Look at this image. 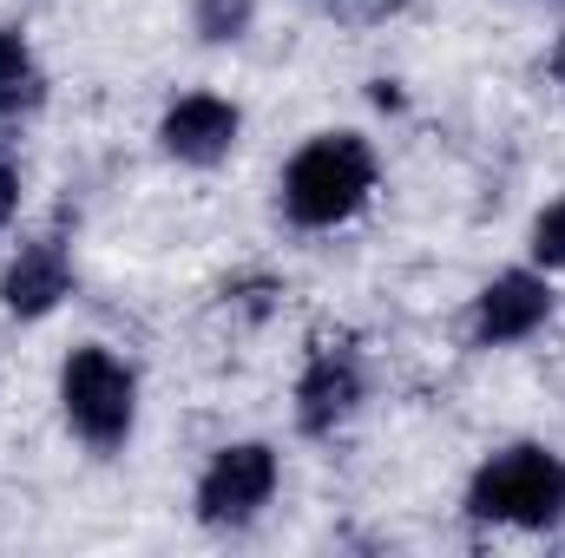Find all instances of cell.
Returning <instances> with one entry per match:
<instances>
[{"instance_id":"8fae6325","label":"cell","mask_w":565,"mask_h":558,"mask_svg":"<svg viewBox=\"0 0 565 558\" xmlns=\"http://www.w3.org/2000/svg\"><path fill=\"white\" fill-rule=\"evenodd\" d=\"M526 264H540L546 277H565V191H553L533 217H526Z\"/></svg>"},{"instance_id":"8992f818","label":"cell","mask_w":565,"mask_h":558,"mask_svg":"<svg viewBox=\"0 0 565 558\" xmlns=\"http://www.w3.org/2000/svg\"><path fill=\"white\" fill-rule=\"evenodd\" d=\"M559 322V277H546L540 264H507L493 277H480V289L460 309V348L467 355H513L526 342H540Z\"/></svg>"},{"instance_id":"277c9868","label":"cell","mask_w":565,"mask_h":558,"mask_svg":"<svg viewBox=\"0 0 565 558\" xmlns=\"http://www.w3.org/2000/svg\"><path fill=\"white\" fill-rule=\"evenodd\" d=\"M282 500V447L270 433H237L204 453L191 473V526L211 539H244L257 533Z\"/></svg>"},{"instance_id":"6da1fadb","label":"cell","mask_w":565,"mask_h":558,"mask_svg":"<svg viewBox=\"0 0 565 558\" xmlns=\"http://www.w3.org/2000/svg\"><path fill=\"white\" fill-rule=\"evenodd\" d=\"M382 184H388V158L375 132L322 126L289 144V158L277 164V217L296 237H335L382 204Z\"/></svg>"},{"instance_id":"30bf717a","label":"cell","mask_w":565,"mask_h":558,"mask_svg":"<svg viewBox=\"0 0 565 558\" xmlns=\"http://www.w3.org/2000/svg\"><path fill=\"white\" fill-rule=\"evenodd\" d=\"M184 26L204 53H237L264 26V0H184Z\"/></svg>"},{"instance_id":"7c38bea8","label":"cell","mask_w":565,"mask_h":558,"mask_svg":"<svg viewBox=\"0 0 565 558\" xmlns=\"http://www.w3.org/2000/svg\"><path fill=\"white\" fill-rule=\"evenodd\" d=\"M26 217V164H20V151L0 139V237L13 230Z\"/></svg>"},{"instance_id":"3957f363","label":"cell","mask_w":565,"mask_h":558,"mask_svg":"<svg viewBox=\"0 0 565 558\" xmlns=\"http://www.w3.org/2000/svg\"><path fill=\"white\" fill-rule=\"evenodd\" d=\"M53 415L86 460H126L145 420V375L113 342H73L53 368Z\"/></svg>"},{"instance_id":"52a82bcc","label":"cell","mask_w":565,"mask_h":558,"mask_svg":"<svg viewBox=\"0 0 565 558\" xmlns=\"http://www.w3.org/2000/svg\"><path fill=\"white\" fill-rule=\"evenodd\" d=\"M244 132H250V112L217 93V86H184L158 106L151 119V151L171 164V171H224L237 151H244Z\"/></svg>"},{"instance_id":"ba28073f","label":"cell","mask_w":565,"mask_h":558,"mask_svg":"<svg viewBox=\"0 0 565 558\" xmlns=\"http://www.w3.org/2000/svg\"><path fill=\"white\" fill-rule=\"evenodd\" d=\"M73 296H79V257H73L66 224L26 230V237L0 257V315H7V322L40 329V322H53Z\"/></svg>"},{"instance_id":"4fadbf2b","label":"cell","mask_w":565,"mask_h":558,"mask_svg":"<svg viewBox=\"0 0 565 558\" xmlns=\"http://www.w3.org/2000/svg\"><path fill=\"white\" fill-rule=\"evenodd\" d=\"M546 79H553V86L565 93V33L553 40V46H546Z\"/></svg>"},{"instance_id":"7a4b0ae2","label":"cell","mask_w":565,"mask_h":558,"mask_svg":"<svg viewBox=\"0 0 565 558\" xmlns=\"http://www.w3.org/2000/svg\"><path fill=\"white\" fill-rule=\"evenodd\" d=\"M460 519L473 533H507V539L565 533V447L533 433L487 447L460 480Z\"/></svg>"},{"instance_id":"5b68a950","label":"cell","mask_w":565,"mask_h":558,"mask_svg":"<svg viewBox=\"0 0 565 558\" xmlns=\"http://www.w3.org/2000/svg\"><path fill=\"white\" fill-rule=\"evenodd\" d=\"M375 408V355L362 348V335L335 329V335H309L296 375H289V427L309 447L342 440L355 420Z\"/></svg>"},{"instance_id":"5bb4252c","label":"cell","mask_w":565,"mask_h":558,"mask_svg":"<svg viewBox=\"0 0 565 558\" xmlns=\"http://www.w3.org/2000/svg\"><path fill=\"white\" fill-rule=\"evenodd\" d=\"M296 7H316V13H349V7H362V0H296Z\"/></svg>"},{"instance_id":"9c48e42d","label":"cell","mask_w":565,"mask_h":558,"mask_svg":"<svg viewBox=\"0 0 565 558\" xmlns=\"http://www.w3.org/2000/svg\"><path fill=\"white\" fill-rule=\"evenodd\" d=\"M53 106V73L20 20H0V126H33Z\"/></svg>"},{"instance_id":"9a60e30c","label":"cell","mask_w":565,"mask_h":558,"mask_svg":"<svg viewBox=\"0 0 565 558\" xmlns=\"http://www.w3.org/2000/svg\"><path fill=\"white\" fill-rule=\"evenodd\" d=\"M559 7H565V0H559Z\"/></svg>"}]
</instances>
